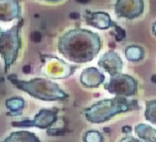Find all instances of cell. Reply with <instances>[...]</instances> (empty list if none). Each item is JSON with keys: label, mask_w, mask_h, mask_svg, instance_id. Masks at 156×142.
<instances>
[{"label": "cell", "mask_w": 156, "mask_h": 142, "mask_svg": "<svg viewBox=\"0 0 156 142\" xmlns=\"http://www.w3.org/2000/svg\"><path fill=\"white\" fill-rule=\"evenodd\" d=\"M102 48L101 36L90 30L74 27L65 32L57 41V50L67 61L83 64L93 61Z\"/></svg>", "instance_id": "cell-1"}, {"label": "cell", "mask_w": 156, "mask_h": 142, "mask_svg": "<svg viewBox=\"0 0 156 142\" xmlns=\"http://www.w3.org/2000/svg\"><path fill=\"white\" fill-rule=\"evenodd\" d=\"M139 109L140 105L136 99L114 96L112 99H103L97 101L84 110L83 115L90 124H103L118 114L129 113Z\"/></svg>", "instance_id": "cell-2"}, {"label": "cell", "mask_w": 156, "mask_h": 142, "mask_svg": "<svg viewBox=\"0 0 156 142\" xmlns=\"http://www.w3.org/2000/svg\"><path fill=\"white\" fill-rule=\"evenodd\" d=\"M8 79L19 90L27 93L30 96L42 101H65L68 99V94L47 78H34L30 80L19 79L15 74H9Z\"/></svg>", "instance_id": "cell-3"}, {"label": "cell", "mask_w": 156, "mask_h": 142, "mask_svg": "<svg viewBox=\"0 0 156 142\" xmlns=\"http://www.w3.org/2000/svg\"><path fill=\"white\" fill-rule=\"evenodd\" d=\"M24 25V20L20 19L16 25L10 30L3 31L0 36V56L4 61V71L8 74L10 67L17 61L19 52L21 50V37L20 31Z\"/></svg>", "instance_id": "cell-4"}, {"label": "cell", "mask_w": 156, "mask_h": 142, "mask_svg": "<svg viewBox=\"0 0 156 142\" xmlns=\"http://www.w3.org/2000/svg\"><path fill=\"white\" fill-rule=\"evenodd\" d=\"M104 89L114 96L131 98L138 93V82L129 74L119 73L114 77H110L109 82L104 83Z\"/></svg>", "instance_id": "cell-5"}, {"label": "cell", "mask_w": 156, "mask_h": 142, "mask_svg": "<svg viewBox=\"0 0 156 142\" xmlns=\"http://www.w3.org/2000/svg\"><path fill=\"white\" fill-rule=\"evenodd\" d=\"M58 110L57 109H41L34 119H23L19 121H12L11 126L14 127H37L41 130L50 129L57 121Z\"/></svg>", "instance_id": "cell-6"}, {"label": "cell", "mask_w": 156, "mask_h": 142, "mask_svg": "<svg viewBox=\"0 0 156 142\" xmlns=\"http://www.w3.org/2000/svg\"><path fill=\"white\" fill-rule=\"evenodd\" d=\"M41 58L44 63V72L50 78L63 79L69 77L76 71L74 66H69L67 62L60 59L58 57L51 54H41Z\"/></svg>", "instance_id": "cell-7"}, {"label": "cell", "mask_w": 156, "mask_h": 142, "mask_svg": "<svg viewBox=\"0 0 156 142\" xmlns=\"http://www.w3.org/2000/svg\"><path fill=\"white\" fill-rule=\"evenodd\" d=\"M114 12L119 19L135 20L144 12V0H115Z\"/></svg>", "instance_id": "cell-8"}, {"label": "cell", "mask_w": 156, "mask_h": 142, "mask_svg": "<svg viewBox=\"0 0 156 142\" xmlns=\"http://www.w3.org/2000/svg\"><path fill=\"white\" fill-rule=\"evenodd\" d=\"M98 67L104 69L110 77H114L116 74L122 73V69L124 67L123 59L119 56L118 52H115L113 50L105 52L98 61Z\"/></svg>", "instance_id": "cell-9"}, {"label": "cell", "mask_w": 156, "mask_h": 142, "mask_svg": "<svg viewBox=\"0 0 156 142\" xmlns=\"http://www.w3.org/2000/svg\"><path fill=\"white\" fill-rule=\"evenodd\" d=\"M84 20L86 24L98 29V30H108L110 27H116V24L112 20L108 12L104 11H90L86 10L84 12Z\"/></svg>", "instance_id": "cell-10"}, {"label": "cell", "mask_w": 156, "mask_h": 142, "mask_svg": "<svg viewBox=\"0 0 156 142\" xmlns=\"http://www.w3.org/2000/svg\"><path fill=\"white\" fill-rule=\"evenodd\" d=\"M21 19L20 0H0V21L10 23Z\"/></svg>", "instance_id": "cell-11"}, {"label": "cell", "mask_w": 156, "mask_h": 142, "mask_svg": "<svg viewBox=\"0 0 156 142\" xmlns=\"http://www.w3.org/2000/svg\"><path fill=\"white\" fill-rule=\"evenodd\" d=\"M80 82L84 88H98L99 85L105 83V75L103 72L97 69L95 67H88L82 71Z\"/></svg>", "instance_id": "cell-12"}, {"label": "cell", "mask_w": 156, "mask_h": 142, "mask_svg": "<svg viewBox=\"0 0 156 142\" xmlns=\"http://www.w3.org/2000/svg\"><path fill=\"white\" fill-rule=\"evenodd\" d=\"M3 142H41L36 133L30 131H15L11 132L6 138H4Z\"/></svg>", "instance_id": "cell-13"}, {"label": "cell", "mask_w": 156, "mask_h": 142, "mask_svg": "<svg viewBox=\"0 0 156 142\" xmlns=\"http://www.w3.org/2000/svg\"><path fill=\"white\" fill-rule=\"evenodd\" d=\"M134 131L143 142H156V129L146 124H138Z\"/></svg>", "instance_id": "cell-14"}, {"label": "cell", "mask_w": 156, "mask_h": 142, "mask_svg": "<svg viewBox=\"0 0 156 142\" xmlns=\"http://www.w3.org/2000/svg\"><path fill=\"white\" fill-rule=\"evenodd\" d=\"M5 106L9 109V115H20L25 108V100L21 96H12L6 99Z\"/></svg>", "instance_id": "cell-15"}, {"label": "cell", "mask_w": 156, "mask_h": 142, "mask_svg": "<svg viewBox=\"0 0 156 142\" xmlns=\"http://www.w3.org/2000/svg\"><path fill=\"white\" fill-rule=\"evenodd\" d=\"M145 56V52L143 47L136 46V45H130L125 48V57L130 62H139Z\"/></svg>", "instance_id": "cell-16"}, {"label": "cell", "mask_w": 156, "mask_h": 142, "mask_svg": "<svg viewBox=\"0 0 156 142\" xmlns=\"http://www.w3.org/2000/svg\"><path fill=\"white\" fill-rule=\"evenodd\" d=\"M145 119L151 123L152 125H156V99H152V100H147L145 103Z\"/></svg>", "instance_id": "cell-17"}, {"label": "cell", "mask_w": 156, "mask_h": 142, "mask_svg": "<svg viewBox=\"0 0 156 142\" xmlns=\"http://www.w3.org/2000/svg\"><path fill=\"white\" fill-rule=\"evenodd\" d=\"M83 142H104V137L99 131L89 130L83 135Z\"/></svg>", "instance_id": "cell-18"}, {"label": "cell", "mask_w": 156, "mask_h": 142, "mask_svg": "<svg viewBox=\"0 0 156 142\" xmlns=\"http://www.w3.org/2000/svg\"><path fill=\"white\" fill-rule=\"evenodd\" d=\"M119 142H143L140 138H135V137H133V136H125V137H123Z\"/></svg>", "instance_id": "cell-19"}, {"label": "cell", "mask_w": 156, "mask_h": 142, "mask_svg": "<svg viewBox=\"0 0 156 142\" xmlns=\"http://www.w3.org/2000/svg\"><path fill=\"white\" fill-rule=\"evenodd\" d=\"M42 2H46V3H58L61 0H42Z\"/></svg>", "instance_id": "cell-20"}, {"label": "cell", "mask_w": 156, "mask_h": 142, "mask_svg": "<svg viewBox=\"0 0 156 142\" xmlns=\"http://www.w3.org/2000/svg\"><path fill=\"white\" fill-rule=\"evenodd\" d=\"M152 32H154V35L156 36V21H155L154 25H152Z\"/></svg>", "instance_id": "cell-21"}, {"label": "cell", "mask_w": 156, "mask_h": 142, "mask_svg": "<svg viewBox=\"0 0 156 142\" xmlns=\"http://www.w3.org/2000/svg\"><path fill=\"white\" fill-rule=\"evenodd\" d=\"M124 131H125V132H129V131H130V127H129V126H125V127H124Z\"/></svg>", "instance_id": "cell-22"}, {"label": "cell", "mask_w": 156, "mask_h": 142, "mask_svg": "<svg viewBox=\"0 0 156 142\" xmlns=\"http://www.w3.org/2000/svg\"><path fill=\"white\" fill-rule=\"evenodd\" d=\"M151 80H152L154 83H156V75H152V77H151Z\"/></svg>", "instance_id": "cell-23"}, {"label": "cell", "mask_w": 156, "mask_h": 142, "mask_svg": "<svg viewBox=\"0 0 156 142\" xmlns=\"http://www.w3.org/2000/svg\"><path fill=\"white\" fill-rule=\"evenodd\" d=\"M2 33H3V30H2V27H0V36H2Z\"/></svg>", "instance_id": "cell-24"}]
</instances>
